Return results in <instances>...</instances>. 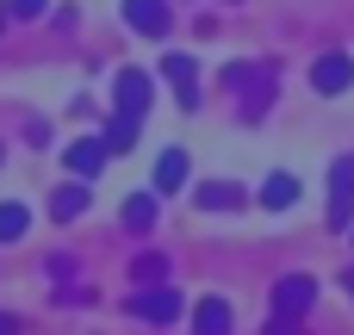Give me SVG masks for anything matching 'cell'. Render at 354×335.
<instances>
[{
	"mask_svg": "<svg viewBox=\"0 0 354 335\" xmlns=\"http://www.w3.org/2000/svg\"><path fill=\"white\" fill-rule=\"evenodd\" d=\"M0 335H19V317H6V311H0Z\"/></svg>",
	"mask_w": 354,
	"mask_h": 335,
	"instance_id": "ffe728a7",
	"label": "cell"
},
{
	"mask_svg": "<svg viewBox=\"0 0 354 335\" xmlns=\"http://www.w3.org/2000/svg\"><path fill=\"white\" fill-rule=\"evenodd\" d=\"M131 143H137V118H124V112H118V118L106 124V149L118 155V149H131Z\"/></svg>",
	"mask_w": 354,
	"mask_h": 335,
	"instance_id": "e0dca14e",
	"label": "cell"
},
{
	"mask_svg": "<svg viewBox=\"0 0 354 335\" xmlns=\"http://www.w3.org/2000/svg\"><path fill=\"white\" fill-rule=\"evenodd\" d=\"M0 162H6V149H0Z\"/></svg>",
	"mask_w": 354,
	"mask_h": 335,
	"instance_id": "7402d4cb",
	"label": "cell"
},
{
	"mask_svg": "<svg viewBox=\"0 0 354 335\" xmlns=\"http://www.w3.org/2000/svg\"><path fill=\"white\" fill-rule=\"evenodd\" d=\"M162 75H168V81L180 87V106L193 112V99H199V68H193V56H180V50H174V56L162 62Z\"/></svg>",
	"mask_w": 354,
	"mask_h": 335,
	"instance_id": "9c48e42d",
	"label": "cell"
},
{
	"mask_svg": "<svg viewBox=\"0 0 354 335\" xmlns=\"http://www.w3.org/2000/svg\"><path fill=\"white\" fill-rule=\"evenodd\" d=\"M342 286H348V292H354V267H348V274H342Z\"/></svg>",
	"mask_w": 354,
	"mask_h": 335,
	"instance_id": "44dd1931",
	"label": "cell"
},
{
	"mask_svg": "<svg viewBox=\"0 0 354 335\" xmlns=\"http://www.w3.org/2000/svg\"><path fill=\"white\" fill-rule=\"evenodd\" d=\"M311 298H317V280H311V274H292V280H280V286H274V317H280V323H292V317H305V311H311Z\"/></svg>",
	"mask_w": 354,
	"mask_h": 335,
	"instance_id": "3957f363",
	"label": "cell"
},
{
	"mask_svg": "<svg viewBox=\"0 0 354 335\" xmlns=\"http://www.w3.org/2000/svg\"><path fill=\"white\" fill-rule=\"evenodd\" d=\"M131 317H137V323H174V317H180V292H168V286H143V292L131 298Z\"/></svg>",
	"mask_w": 354,
	"mask_h": 335,
	"instance_id": "277c9868",
	"label": "cell"
},
{
	"mask_svg": "<svg viewBox=\"0 0 354 335\" xmlns=\"http://www.w3.org/2000/svg\"><path fill=\"white\" fill-rule=\"evenodd\" d=\"M311 87H317V93H348V87H354V62L342 56V50L317 56V68H311Z\"/></svg>",
	"mask_w": 354,
	"mask_h": 335,
	"instance_id": "8992f818",
	"label": "cell"
},
{
	"mask_svg": "<svg viewBox=\"0 0 354 335\" xmlns=\"http://www.w3.org/2000/svg\"><path fill=\"white\" fill-rule=\"evenodd\" d=\"M330 224H336V230L354 224V155H342V162L330 168Z\"/></svg>",
	"mask_w": 354,
	"mask_h": 335,
	"instance_id": "5b68a950",
	"label": "cell"
},
{
	"mask_svg": "<svg viewBox=\"0 0 354 335\" xmlns=\"http://www.w3.org/2000/svg\"><path fill=\"white\" fill-rule=\"evenodd\" d=\"M156 224V199L149 193H131V205H124V230H149Z\"/></svg>",
	"mask_w": 354,
	"mask_h": 335,
	"instance_id": "9a60e30c",
	"label": "cell"
},
{
	"mask_svg": "<svg viewBox=\"0 0 354 335\" xmlns=\"http://www.w3.org/2000/svg\"><path fill=\"white\" fill-rule=\"evenodd\" d=\"M0 31H6V19H0Z\"/></svg>",
	"mask_w": 354,
	"mask_h": 335,
	"instance_id": "603a6c76",
	"label": "cell"
},
{
	"mask_svg": "<svg viewBox=\"0 0 354 335\" xmlns=\"http://www.w3.org/2000/svg\"><path fill=\"white\" fill-rule=\"evenodd\" d=\"M193 335H230V305L224 298H199L193 305Z\"/></svg>",
	"mask_w": 354,
	"mask_h": 335,
	"instance_id": "30bf717a",
	"label": "cell"
},
{
	"mask_svg": "<svg viewBox=\"0 0 354 335\" xmlns=\"http://www.w3.org/2000/svg\"><path fill=\"white\" fill-rule=\"evenodd\" d=\"M261 205H268V211H292V205H299V180H292V174H274V180L261 186Z\"/></svg>",
	"mask_w": 354,
	"mask_h": 335,
	"instance_id": "4fadbf2b",
	"label": "cell"
},
{
	"mask_svg": "<svg viewBox=\"0 0 354 335\" xmlns=\"http://www.w3.org/2000/svg\"><path fill=\"white\" fill-rule=\"evenodd\" d=\"M193 199H199L205 211H236V205H243V186H230V180H205Z\"/></svg>",
	"mask_w": 354,
	"mask_h": 335,
	"instance_id": "7c38bea8",
	"label": "cell"
},
{
	"mask_svg": "<svg viewBox=\"0 0 354 335\" xmlns=\"http://www.w3.org/2000/svg\"><path fill=\"white\" fill-rule=\"evenodd\" d=\"M44 6H50V0H12V12H19V19H37Z\"/></svg>",
	"mask_w": 354,
	"mask_h": 335,
	"instance_id": "d6986e66",
	"label": "cell"
},
{
	"mask_svg": "<svg viewBox=\"0 0 354 335\" xmlns=\"http://www.w3.org/2000/svg\"><path fill=\"white\" fill-rule=\"evenodd\" d=\"M124 25L143 37H168V6L162 0H124Z\"/></svg>",
	"mask_w": 354,
	"mask_h": 335,
	"instance_id": "ba28073f",
	"label": "cell"
},
{
	"mask_svg": "<svg viewBox=\"0 0 354 335\" xmlns=\"http://www.w3.org/2000/svg\"><path fill=\"white\" fill-rule=\"evenodd\" d=\"M224 81H230V87L249 99V106H243L249 118H261V112H268V99H274V68H255V62H230V68H224Z\"/></svg>",
	"mask_w": 354,
	"mask_h": 335,
	"instance_id": "6da1fadb",
	"label": "cell"
},
{
	"mask_svg": "<svg viewBox=\"0 0 354 335\" xmlns=\"http://www.w3.org/2000/svg\"><path fill=\"white\" fill-rule=\"evenodd\" d=\"M31 230V211L25 205H0V242H19Z\"/></svg>",
	"mask_w": 354,
	"mask_h": 335,
	"instance_id": "2e32d148",
	"label": "cell"
},
{
	"mask_svg": "<svg viewBox=\"0 0 354 335\" xmlns=\"http://www.w3.org/2000/svg\"><path fill=\"white\" fill-rule=\"evenodd\" d=\"M81 211H87V186H81V180H68V186L50 193V218H56V224H75Z\"/></svg>",
	"mask_w": 354,
	"mask_h": 335,
	"instance_id": "8fae6325",
	"label": "cell"
},
{
	"mask_svg": "<svg viewBox=\"0 0 354 335\" xmlns=\"http://www.w3.org/2000/svg\"><path fill=\"white\" fill-rule=\"evenodd\" d=\"M187 180V155L180 149H162V162H156V193H174Z\"/></svg>",
	"mask_w": 354,
	"mask_h": 335,
	"instance_id": "5bb4252c",
	"label": "cell"
},
{
	"mask_svg": "<svg viewBox=\"0 0 354 335\" xmlns=\"http://www.w3.org/2000/svg\"><path fill=\"white\" fill-rule=\"evenodd\" d=\"M112 93H118V112L137 118V124H143L149 106H156V81H149L143 68H118V87H112Z\"/></svg>",
	"mask_w": 354,
	"mask_h": 335,
	"instance_id": "7a4b0ae2",
	"label": "cell"
},
{
	"mask_svg": "<svg viewBox=\"0 0 354 335\" xmlns=\"http://www.w3.org/2000/svg\"><path fill=\"white\" fill-rule=\"evenodd\" d=\"M106 155H112L106 137H81V143H68V174H75V180H93V174L106 168Z\"/></svg>",
	"mask_w": 354,
	"mask_h": 335,
	"instance_id": "52a82bcc",
	"label": "cell"
},
{
	"mask_svg": "<svg viewBox=\"0 0 354 335\" xmlns=\"http://www.w3.org/2000/svg\"><path fill=\"white\" fill-rule=\"evenodd\" d=\"M131 274H137V286H143V280L156 286V280H162V255H137V267H131Z\"/></svg>",
	"mask_w": 354,
	"mask_h": 335,
	"instance_id": "ac0fdd59",
	"label": "cell"
}]
</instances>
